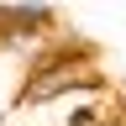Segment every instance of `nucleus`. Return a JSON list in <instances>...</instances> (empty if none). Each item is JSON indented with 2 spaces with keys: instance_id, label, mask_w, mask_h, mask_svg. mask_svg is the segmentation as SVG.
Returning <instances> with one entry per match:
<instances>
[{
  "instance_id": "obj_1",
  "label": "nucleus",
  "mask_w": 126,
  "mask_h": 126,
  "mask_svg": "<svg viewBox=\"0 0 126 126\" xmlns=\"http://www.w3.org/2000/svg\"><path fill=\"white\" fill-rule=\"evenodd\" d=\"M89 84H105V74L94 68L89 53L47 47L37 63H26V79H21V110H42V105L63 100L68 89H89Z\"/></svg>"
},
{
  "instance_id": "obj_2",
  "label": "nucleus",
  "mask_w": 126,
  "mask_h": 126,
  "mask_svg": "<svg viewBox=\"0 0 126 126\" xmlns=\"http://www.w3.org/2000/svg\"><path fill=\"white\" fill-rule=\"evenodd\" d=\"M116 110L121 105L110 100L105 84H89V89H68L63 100L42 105V116H47V126H105Z\"/></svg>"
},
{
  "instance_id": "obj_3",
  "label": "nucleus",
  "mask_w": 126,
  "mask_h": 126,
  "mask_svg": "<svg viewBox=\"0 0 126 126\" xmlns=\"http://www.w3.org/2000/svg\"><path fill=\"white\" fill-rule=\"evenodd\" d=\"M105 126H126V110H116V116H110V121H105Z\"/></svg>"
}]
</instances>
